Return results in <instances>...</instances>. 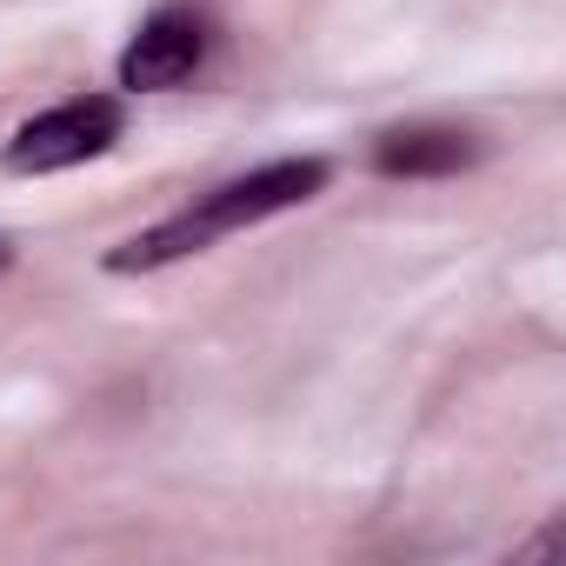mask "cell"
I'll list each match as a JSON object with an SVG mask.
<instances>
[{
    "instance_id": "cell-1",
    "label": "cell",
    "mask_w": 566,
    "mask_h": 566,
    "mask_svg": "<svg viewBox=\"0 0 566 566\" xmlns=\"http://www.w3.org/2000/svg\"><path fill=\"white\" fill-rule=\"evenodd\" d=\"M327 174H334V167H327L321 154L266 160V167H253V174H240V180L200 193L193 207L167 213L160 227L120 240V247L107 253V273H154V266H174V260H187V253H207L213 240H227V233H240V227H253V220H266V213H287V207L314 200V193L327 187Z\"/></svg>"
},
{
    "instance_id": "cell-2",
    "label": "cell",
    "mask_w": 566,
    "mask_h": 566,
    "mask_svg": "<svg viewBox=\"0 0 566 566\" xmlns=\"http://www.w3.org/2000/svg\"><path fill=\"white\" fill-rule=\"evenodd\" d=\"M127 127V107L114 94H74L48 114H34L14 140H8V174H61V167H81V160H101Z\"/></svg>"
},
{
    "instance_id": "cell-3",
    "label": "cell",
    "mask_w": 566,
    "mask_h": 566,
    "mask_svg": "<svg viewBox=\"0 0 566 566\" xmlns=\"http://www.w3.org/2000/svg\"><path fill=\"white\" fill-rule=\"evenodd\" d=\"M207 14L200 8H160L120 54V87L127 94H174L207 67Z\"/></svg>"
},
{
    "instance_id": "cell-4",
    "label": "cell",
    "mask_w": 566,
    "mask_h": 566,
    "mask_svg": "<svg viewBox=\"0 0 566 566\" xmlns=\"http://www.w3.org/2000/svg\"><path fill=\"white\" fill-rule=\"evenodd\" d=\"M480 160V140L460 127H394L374 140V167L394 180H440Z\"/></svg>"
},
{
    "instance_id": "cell-5",
    "label": "cell",
    "mask_w": 566,
    "mask_h": 566,
    "mask_svg": "<svg viewBox=\"0 0 566 566\" xmlns=\"http://www.w3.org/2000/svg\"><path fill=\"white\" fill-rule=\"evenodd\" d=\"M8 266H14V247H8V240H0V273H8Z\"/></svg>"
}]
</instances>
